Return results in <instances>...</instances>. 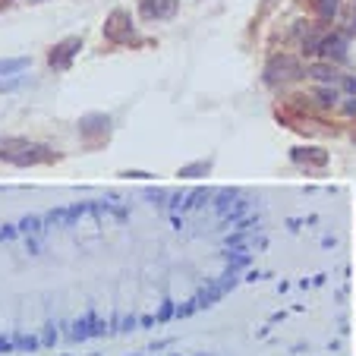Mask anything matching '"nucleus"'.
Returning <instances> with one entry per match:
<instances>
[{"label": "nucleus", "mask_w": 356, "mask_h": 356, "mask_svg": "<svg viewBox=\"0 0 356 356\" xmlns=\"http://www.w3.org/2000/svg\"><path fill=\"white\" fill-rule=\"evenodd\" d=\"M0 158L16 164V168H29V164L54 161V152L47 145H38V142H29V139H3L0 142Z\"/></svg>", "instance_id": "nucleus-1"}, {"label": "nucleus", "mask_w": 356, "mask_h": 356, "mask_svg": "<svg viewBox=\"0 0 356 356\" xmlns=\"http://www.w3.org/2000/svg\"><path fill=\"white\" fill-rule=\"evenodd\" d=\"M296 76H302V67L296 57L290 54H277L268 60V67H265V82L268 86H277V82H290L296 79Z\"/></svg>", "instance_id": "nucleus-2"}, {"label": "nucleus", "mask_w": 356, "mask_h": 356, "mask_svg": "<svg viewBox=\"0 0 356 356\" xmlns=\"http://www.w3.org/2000/svg\"><path fill=\"white\" fill-rule=\"evenodd\" d=\"M104 35H108L111 41H117V44H127L129 38H136L133 19H129L127 10H114V13L108 16V22H104Z\"/></svg>", "instance_id": "nucleus-3"}, {"label": "nucleus", "mask_w": 356, "mask_h": 356, "mask_svg": "<svg viewBox=\"0 0 356 356\" xmlns=\"http://www.w3.org/2000/svg\"><path fill=\"white\" fill-rule=\"evenodd\" d=\"M82 51V38H63L60 44H54L51 47V54H47V63H51V67L54 70H67L70 63H73V57L79 54Z\"/></svg>", "instance_id": "nucleus-4"}, {"label": "nucleus", "mask_w": 356, "mask_h": 356, "mask_svg": "<svg viewBox=\"0 0 356 356\" xmlns=\"http://www.w3.org/2000/svg\"><path fill=\"white\" fill-rule=\"evenodd\" d=\"M180 0H139V13L145 19H174Z\"/></svg>", "instance_id": "nucleus-5"}, {"label": "nucleus", "mask_w": 356, "mask_h": 356, "mask_svg": "<svg viewBox=\"0 0 356 356\" xmlns=\"http://www.w3.org/2000/svg\"><path fill=\"white\" fill-rule=\"evenodd\" d=\"M318 54H322L328 63H343V60H347V38H343V35H337V32L325 35L322 44H318Z\"/></svg>", "instance_id": "nucleus-6"}, {"label": "nucleus", "mask_w": 356, "mask_h": 356, "mask_svg": "<svg viewBox=\"0 0 356 356\" xmlns=\"http://www.w3.org/2000/svg\"><path fill=\"white\" fill-rule=\"evenodd\" d=\"M306 73L312 76L316 82H325V86H334V82H341V73L334 70V63H328V60H322V63H312Z\"/></svg>", "instance_id": "nucleus-7"}, {"label": "nucleus", "mask_w": 356, "mask_h": 356, "mask_svg": "<svg viewBox=\"0 0 356 356\" xmlns=\"http://www.w3.org/2000/svg\"><path fill=\"white\" fill-rule=\"evenodd\" d=\"M293 161H300V164H318V168H325V164H328V155H325L322 148H296V152H293Z\"/></svg>", "instance_id": "nucleus-8"}, {"label": "nucleus", "mask_w": 356, "mask_h": 356, "mask_svg": "<svg viewBox=\"0 0 356 356\" xmlns=\"http://www.w3.org/2000/svg\"><path fill=\"white\" fill-rule=\"evenodd\" d=\"M26 67H29V57H10V60H0V76L22 73Z\"/></svg>", "instance_id": "nucleus-9"}, {"label": "nucleus", "mask_w": 356, "mask_h": 356, "mask_svg": "<svg viewBox=\"0 0 356 356\" xmlns=\"http://www.w3.org/2000/svg\"><path fill=\"white\" fill-rule=\"evenodd\" d=\"M316 10H318V16L328 22V19H334V16H337V10H341V0H316Z\"/></svg>", "instance_id": "nucleus-10"}, {"label": "nucleus", "mask_w": 356, "mask_h": 356, "mask_svg": "<svg viewBox=\"0 0 356 356\" xmlns=\"http://www.w3.org/2000/svg\"><path fill=\"white\" fill-rule=\"evenodd\" d=\"M316 98H318V104H322V108H334V104H337V88H328V86L318 88Z\"/></svg>", "instance_id": "nucleus-11"}, {"label": "nucleus", "mask_w": 356, "mask_h": 356, "mask_svg": "<svg viewBox=\"0 0 356 356\" xmlns=\"http://www.w3.org/2000/svg\"><path fill=\"white\" fill-rule=\"evenodd\" d=\"M209 170V164H193V168H183L180 177H193V174H205Z\"/></svg>", "instance_id": "nucleus-12"}, {"label": "nucleus", "mask_w": 356, "mask_h": 356, "mask_svg": "<svg viewBox=\"0 0 356 356\" xmlns=\"http://www.w3.org/2000/svg\"><path fill=\"white\" fill-rule=\"evenodd\" d=\"M341 82H343V88H347V92H353V95H356V79H353V76H343Z\"/></svg>", "instance_id": "nucleus-13"}, {"label": "nucleus", "mask_w": 356, "mask_h": 356, "mask_svg": "<svg viewBox=\"0 0 356 356\" xmlns=\"http://www.w3.org/2000/svg\"><path fill=\"white\" fill-rule=\"evenodd\" d=\"M343 114H350V117L356 114V95H353V98L347 101V104H343Z\"/></svg>", "instance_id": "nucleus-14"}, {"label": "nucleus", "mask_w": 356, "mask_h": 356, "mask_svg": "<svg viewBox=\"0 0 356 356\" xmlns=\"http://www.w3.org/2000/svg\"><path fill=\"white\" fill-rule=\"evenodd\" d=\"M35 3H38V0H35Z\"/></svg>", "instance_id": "nucleus-15"}]
</instances>
